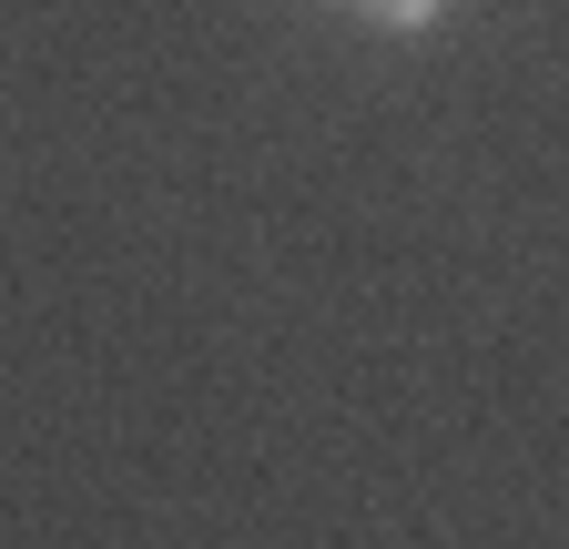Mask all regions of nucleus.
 <instances>
[{
  "label": "nucleus",
  "instance_id": "f257e3e1",
  "mask_svg": "<svg viewBox=\"0 0 569 549\" xmlns=\"http://www.w3.org/2000/svg\"><path fill=\"white\" fill-rule=\"evenodd\" d=\"M356 11H367V21H387V31H417L427 11H438V0H356Z\"/></svg>",
  "mask_w": 569,
  "mask_h": 549
}]
</instances>
